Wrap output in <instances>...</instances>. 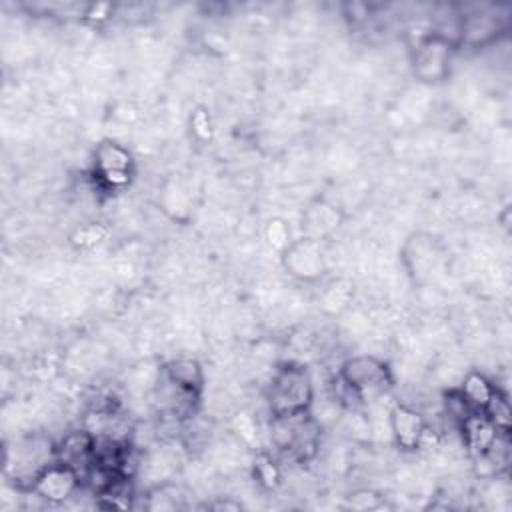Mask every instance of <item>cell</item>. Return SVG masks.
I'll return each instance as SVG.
<instances>
[{
	"label": "cell",
	"mask_w": 512,
	"mask_h": 512,
	"mask_svg": "<svg viewBox=\"0 0 512 512\" xmlns=\"http://www.w3.org/2000/svg\"><path fill=\"white\" fill-rule=\"evenodd\" d=\"M270 416H286L312 410L314 382L306 366L298 362H282L274 368L266 388Z\"/></svg>",
	"instance_id": "cell-1"
},
{
	"label": "cell",
	"mask_w": 512,
	"mask_h": 512,
	"mask_svg": "<svg viewBox=\"0 0 512 512\" xmlns=\"http://www.w3.org/2000/svg\"><path fill=\"white\" fill-rule=\"evenodd\" d=\"M320 422L308 412L270 416V440L274 448L296 462H310L320 448Z\"/></svg>",
	"instance_id": "cell-2"
},
{
	"label": "cell",
	"mask_w": 512,
	"mask_h": 512,
	"mask_svg": "<svg viewBox=\"0 0 512 512\" xmlns=\"http://www.w3.org/2000/svg\"><path fill=\"white\" fill-rule=\"evenodd\" d=\"M338 382L342 386L340 398L364 402L368 398L384 394L392 386L394 378L384 360L372 354H358L342 362L338 370Z\"/></svg>",
	"instance_id": "cell-3"
},
{
	"label": "cell",
	"mask_w": 512,
	"mask_h": 512,
	"mask_svg": "<svg viewBox=\"0 0 512 512\" xmlns=\"http://www.w3.org/2000/svg\"><path fill=\"white\" fill-rule=\"evenodd\" d=\"M456 42L442 32L422 36L412 50V72L420 82L436 84L450 74Z\"/></svg>",
	"instance_id": "cell-4"
},
{
	"label": "cell",
	"mask_w": 512,
	"mask_h": 512,
	"mask_svg": "<svg viewBox=\"0 0 512 512\" xmlns=\"http://www.w3.org/2000/svg\"><path fill=\"white\" fill-rule=\"evenodd\" d=\"M282 266L292 278L300 282H316L324 278L328 270L324 242L308 236L292 240L282 250Z\"/></svg>",
	"instance_id": "cell-5"
},
{
	"label": "cell",
	"mask_w": 512,
	"mask_h": 512,
	"mask_svg": "<svg viewBox=\"0 0 512 512\" xmlns=\"http://www.w3.org/2000/svg\"><path fill=\"white\" fill-rule=\"evenodd\" d=\"M134 174L132 152L116 140H102L94 148V176L104 188H124Z\"/></svg>",
	"instance_id": "cell-6"
},
{
	"label": "cell",
	"mask_w": 512,
	"mask_h": 512,
	"mask_svg": "<svg viewBox=\"0 0 512 512\" xmlns=\"http://www.w3.org/2000/svg\"><path fill=\"white\" fill-rule=\"evenodd\" d=\"M82 480L84 478L74 468L54 458L52 462H48L44 468L38 470L28 490L34 496L46 500L48 504H62L78 492Z\"/></svg>",
	"instance_id": "cell-7"
},
{
	"label": "cell",
	"mask_w": 512,
	"mask_h": 512,
	"mask_svg": "<svg viewBox=\"0 0 512 512\" xmlns=\"http://www.w3.org/2000/svg\"><path fill=\"white\" fill-rule=\"evenodd\" d=\"M388 426L396 446L404 452H414L422 448L430 434L428 420L414 406L402 404V402L390 408Z\"/></svg>",
	"instance_id": "cell-8"
},
{
	"label": "cell",
	"mask_w": 512,
	"mask_h": 512,
	"mask_svg": "<svg viewBox=\"0 0 512 512\" xmlns=\"http://www.w3.org/2000/svg\"><path fill=\"white\" fill-rule=\"evenodd\" d=\"M94 454H96V436L86 426L64 434L62 440L54 446V458L74 468L82 478L92 468Z\"/></svg>",
	"instance_id": "cell-9"
},
{
	"label": "cell",
	"mask_w": 512,
	"mask_h": 512,
	"mask_svg": "<svg viewBox=\"0 0 512 512\" xmlns=\"http://www.w3.org/2000/svg\"><path fill=\"white\" fill-rule=\"evenodd\" d=\"M402 258H404L408 274L414 280H424L436 270L440 252H438L436 242L430 236L412 234L402 248Z\"/></svg>",
	"instance_id": "cell-10"
},
{
	"label": "cell",
	"mask_w": 512,
	"mask_h": 512,
	"mask_svg": "<svg viewBox=\"0 0 512 512\" xmlns=\"http://www.w3.org/2000/svg\"><path fill=\"white\" fill-rule=\"evenodd\" d=\"M460 434H462V442L464 448L468 450V454L472 458L488 452L494 442L498 440V436L502 434L496 424L484 414V412H470L460 424Z\"/></svg>",
	"instance_id": "cell-11"
},
{
	"label": "cell",
	"mask_w": 512,
	"mask_h": 512,
	"mask_svg": "<svg viewBox=\"0 0 512 512\" xmlns=\"http://www.w3.org/2000/svg\"><path fill=\"white\" fill-rule=\"evenodd\" d=\"M504 30L502 18L494 12H472L460 18L458 42L466 46H484Z\"/></svg>",
	"instance_id": "cell-12"
},
{
	"label": "cell",
	"mask_w": 512,
	"mask_h": 512,
	"mask_svg": "<svg viewBox=\"0 0 512 512\" xmlns=\"http://www.w3.org/2000/svg\"><path fill=\"white\" fill-rule=\"evenodd\" d=\"M340 224H342L340 210L334 204L318 198L302 214V236L324 242L340 228Z\"/></svg>",
	"instance_id": "cell-13"
},
{
	"label": "cell",
	"mask_w": 512,
	"mask_h": 512,
	"mask_svg": "<svg viewBox=\"0 0 512 512\" xmlns=\"http://www.w3.org/2000/svg\"><path fill=\"white\" fill-rule=\"evenodd\" d=\"M162 376L182 390L202 396L204 390V370L194 358H174L162 368Z\"/></svg>",
	"instance_id": "cell-14"
},
{
	"label": "cell",
	"mask_w": 512,
	"mask_h": 512,
	"mask_svg": "<svg viewBox=\"0 0 512 512\" xmlns=\"http://www.w3.org/2000/svg\"><path fill=\"white\" fill-rule=\"evenodd\" d=\"M458 390H460L464 402L470 406V410L484 412V408L492 400V396L498 390V386L486 374H482L478 370H470L464 376L462 386Z\"/></svg>",
	"instance_id": "cell-15"
},
{
	"label": "cell",
	"mask_w": 512,
	"mask_h": 512,
	"mask_svg": "<svg viewBox=\"0 0 512 512\" xmlns=\"http://www.w3.org/2000/svg\"><path fill=\"white\" fill-rule=\"evenodd\" d=\"M484 414L496 424V428L500 432H510V420H512V410H510V402L508 396L498 388L492 396V400L488 402V406L484 408Z\"/></svg>",
	"instance_id": "cell-16"
},
{
	"label": "cell",
	"mask_w": 512,
	"mask_h": 512,
	"mask_svg": "<svg viewBox=\"0 0 512 512\" xmlns=\"http://www.w3.org/2000/svg\"><path fill=\"white\" fill-rule=\"evenodd\" d=\"M106 238H108V228L102 222H84L70 236L72 244L78 248H94L102 244Z\"/></svg>",
	"instance_id": "cell-17"
},
{
	"label": "cell",
	"mask_w": 512,
	"mask_h": 512,
	"mask_svg": "<svg viewBox=\"0 0 512 512\" xmlns=\"http://www.w3.org/2000/svg\"><path fill=\"white\" fill-rule=\"evenodd\" d=\"M350 296H352V286L344 280H338L326 288L322 302H324V308H328L330 312H338V310L346 308Z\"/></svg>",
	"instance_id": "cell-18"
},
{
	"label": "cell",
	"mask_w": 512,
	"mask_h": 512,
	"mask_svg": "<svg viewBox=\"0 0 512 512\" xmlns=\"http://www.w3.org/2000/svg\"><path fill=\"white\" fill-rule=\"evenodd\" d=\"M254 476L264 488H276L280 482V468L268 454H260L254 464Z\"/></svg>",
	"instance_id": "cell-19"
},
{
	"label": "cell",
	"mask_w": 512,
	"mask_h": 512,
	"mask_svg": "<svg viewBox=\"0 0 512 512\" xmlns=\"http://www.w3.org/2000/svg\"><path fill=\"white\" fill-rule=\"evenodd\" d=\"M266 238L272 246H278L280 252L292 242L290 240V230H288V224L280 218H272L266 226Z\"/></svg>",
	"instance_id": "cell-20"
},
{
	"label": "cell",
	"mask_w": 512,
	"mask_h": 512,
	"mask_svg": "<svg viewBox=\"0 0 512 512\" xmlns=\"http://www.w3.org/2000/svg\"><path fill=\"white\" fill-rule=\"evenodd\" d=\"M190 126H192V132L196 134L198 140H212V120H210V114L206 112V108L198 106L192 116H190Z\"/></svg>",
	"instance_id": "cell-21"
},
{
	"label": "cell",
	"mask_w": 512,
	"mask_h": 512,
	"mask_svg": "<svg viewBox=\"0 0 512 512\" xmlns=\"http://www.w3.org/2000/svg\"><path fill=\"white\" fill-rule=\"evenodd\" d=\"M348 504L356 510H374L382 506V496L372 490H358L348 496Z\"/></svg>",
	"instance_id": "cell-22"
},
{
	"label": "cell",
	"mask_w": 512,
	"mask_h": 512,
	"mask_svg": "<svg viewBox=\"0 0 512 512\" xmlns=\"http://www.w3.org/2000/svg\"><path fill=\"white\" fill-rule=\"evenodd\" d=\"M208 508H212V510H240L242 504L240 502H232V500H218V502L208 504Z\"/></svg>",
	"instance_id": "cell-23"
}]
</instances>
